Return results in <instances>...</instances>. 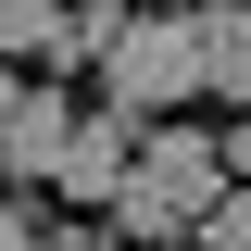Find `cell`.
<instances>
[{
	"label": "cell",
	"instance_id": "obj_1",
	"mask_svg": "<svg viewBox=\"0 0 251 251\" xmlns=\"http://www.w3.org/2000/svg\"><path fill=\"white\" fill-rule=\"evenodd\" d=\"M226 188V163H214V138L201 126H138V151H126V188L100 201L113 214V239H138V251H163L201 201Z\"/></svg>",
	"mask_w": 251,
	"mask_h": 251
},
{
	"label": "cell",
	"instance_id": "obj_2",
	"mask_svg": "<svg viewBox=\"0 0 251 251\" xmlns=\"http://www.w3.org/2000/svg\"><path fill=\"white\" fill-rule=\"evenodd\" d=\"M100 88H113V113H176L188 88H201V50H188V13H126L113 50H100Z\"/></svg>",
	"mask_w": 251,
	"mask_h": 251
},
{
	"label": "cell",
	"instance_id": "obj_3",
	"mask_svg": "<svg viewBox=\"0 0 251 251\" xmlns=\"http://www.w3.org/2000/svg\"><path fill=\"white\" fill-rule=\"evenodd\" d=\"M63 126H75V88H63V75H25V88H13V113H0V176H13V188H50Z\"/></svg>",
	"mask_w": 251,
	"mask_h": 251
},
{
	"label": "cell",
	"instance_id": "obj_4",
	"mask_svg": "<svg viewBox=\"0 0 251 251\" xmlns=\"http://www.w3.org/2000/svg\"><path fill=\"white\" fill-rule=\"evenodd\" d=\"M126 151H138V113H113V100H100V113H75V126H63L50 188H63V201H113V188H126Z\"/></svg>",
	"mask_w": 251,
	"mask_h": 251
},
{
	"label": "cell",
	"instance_id": "obj_5",
	"mask_svg": "<svg viewBox=\"0 0 251 251\" xmlns=\"http://www.w3.org/2000/svg\"><path fill=\"white\" fill-rule=\"evenodd\" d=\"M188 50L226 113H251V0H188Z\"/></svg>",
	"mask_w": 251,
	"mask_h": 251
},
{
	"label": "cell",
	"instance_id": "obj_6",
	"mask_svg": "<svg viewBox=\"0 0 251 251\" xmlns=\"http://www.w3.org/2000/svg\"><path fill=\"white\" fill-rule=\"evenodd\" d=\"M188 226H201V251H251V188H214Z\"/></svg>",
	"mask_w": 251,
	"mask_h": 251
},
{
	"label": "cell",
	"instance_id": "obj_7",
	"mask_svg": "<svg viewBox=\"0 0 251 251\" xmlns=\"http://www.w3.org/2000/svg\"><path fill=\"white\" fill-rule=\"evenodd\" d=\"M50 13H63V0H0V50H38V38H50Z\"/></svg>",
	"mask_w": 251,
	"mask_h": 251
},
{
	"label": "cell",
	"instance_id": "obj_8",
	"mask_svg": "<svg viewBox=\"0 0 251 251\" xmlns=\"http://www.w3.org/2000/svg\"><path fill=\"white\" fill-rule=\"evenodd\" d=\"M214 163H226V188H251V113H239V126L214 138Z\"/></svg>",
	"mask_w": 251,
	"mask_h": 251
},
{
	"label": "cell",
	"instance_id": "obj_9",
	"mask_svg": "<svg viewBox=\"0 0 251 251\" xmlns=\"http://www.w3.org/2000/svg\"><path fill=\"white\" fill-rule=\"evenodd\" d=\"M38 226H25V201H13V188H0V251H25Z\"/></svg>",
	"mask_w": 251,
	"mask_h": 251
},
{
	"label": "cell",
	"instance_id": "obj_10",
	"mask_svg": "<svg viewBox=\"0 0 251 251\" xmlns=\"http://www.w3.org/2000/svg\"><path fill=\"white\" fill-rule=\"evenodd\" d=\"M13 88H25V75H0V113H13Z\"/></svg>",
	"mask_w": 251,
	"mask_h": 251
},
{
	"label": "cell",
	"instance_id": "obj_11",
	"mask_svg": "<svg viewBox=\"0 0 251 251\" xmlns=\"http://www.w3.org/2000/svg\"><path fill=\"white\" fill-rule=\"evenodd\" d=\"M25 251H63V239H25Z\"/></svg>",
	"mask_w": 251,
	"mask_h": 251
}]
</instances>
